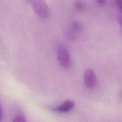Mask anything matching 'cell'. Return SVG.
Instances as JSON below:
<instances>
[{
  "label": "cell",
  "mask_w": 122,
  "mask_h": 122,
  "mask_svg": "<svg viewBox=\"0 0 122 122\" xmlns=\"http://www.w3.org/2000/svg\"><path fill=\"white\" fill-rule=\"evenodd\" d=\"M35 13L43 19H47L50 15V11L45 0H30Z\"/></svg>",
  "instance_id": "6da1fadb"
},
{
  "label": "cell",
  "mask_w": 122,
  "mask_h": 122,
  "mask_svg": "<svg viewBox=\"0 0 122 122\" xmlns=\"http://www.w3.org/2000/svg\"><path fill=\"white\" fill-rule=\"evenodd\" d=\"M57 58L60 64L63 67L67 69L70 67V54L67 49L63 45H60L57 49Z\"/></svg>",
  "instance_id": "7a4b0ae2"
},
{
  "label": "cell",
  "mask_w": 122,
  "mask_h": 122,
  "mask_svg": "<svg viewBox=\"0 0 122 122\" xmlns=\"http://www.w3.org/2000/svg\"><path fill=\"white\" fill-rule=\"evenodd\" d=\"M84 82L86 88L92 89L96 86L97 84L96 75L92 70H87L85 73Z\"/></svg>",
  "instance_id": "3957f363"
},
{
  "label": "cell",
  "mask_w": 122,
  "mask_h": 122,
  "mask_svg": "<svg viewBox=\"0 0 122 122\" xmlns=\"http://www.w3.org/2000/svg\"><path fill=\"white\" fill-rule=\"evenodd\" d=\"M82 29V25L79 22L75 21L70 25L66 31V36L69 40L73 41L76 38L77 33Z\"/></svg>",
  "instance_id": "277c9868"
},
{
  "label": "cell",
  "mask_w": 122,
  "mask_h": 122,
  "mask_svg": "<svg viewBox=\"0 0 122 122\" xmlns=\"http://www.w3.org/2000/svg\"><path fill=\"white\" fill-rule=\"evenodd\" d=\"M75 104L73 101L67 100L63 102L62 104L54 108L53 110L59 113H67L75 107Z\"/></svg>",
  "instance_id": "5b68a950"
},
{
  "label": "cell",
  "mask_w": 122,
  "mask_h": 122,
  "mask_svg": "<svg viewBox=\"0 0 122 122\" xmlns=\"http://www.w3.org/2000/svg\"><path fill=\"white\" fill-rule=\"evenodd\" d=\"M75 7L79 11H84L86 8V4L82 1H77L75 2Z\"/></svg>",
  "instance_id": "8992f818"
},
{
  "label": "cell",
  "mask_w": 122,
  "mask_h": 122,
  "mask_svg": "<svg viewBox=\"0 0 122 122\" xmlns=\"http://www.w3.org/2000/svg\"><path fill=\"white\" fill-rule=\"evenodd\" d=\"M13 122H26V120L23 116L17 115L14 117Z\"/></svg>",
  "instance_id": "52a82bcc"
},
{
  "label": "cell",
  "mask_w": 122,
  "mask_h": 122,
  "mask_svg": "<svg viewBox=\"0 0 122 122\" xmlns=\"http://www.w3.org/2000/svg\"><path fill=\"white\" fill-rule=\"evenodd\" d=\"M116 2L117 5L120 9V13L122 14V0H116Z\"/></svg>",
  "instance_id": "ba28073f"
},
{
  "label": "cell",
  "mask_w": 122,
  "mask_h": 122,
  "mask_svg": "<svg viewBox=\"0 0 122 122\" xmlns=\"http://www.w3.org/2000/svg\"><path fill=\"white\" fill-rule=\"evenodd\" d=\"M117 19H118V21H119V23L120 24V25L121 26L122 28V13H120V14L118 15Z\"/></svg>",
  "instance_id": "9c48e42d"
},
{
  "label": "cell",
  "mask_w": 122,
  "mask_h": 122,
  "mask_svg": "<svg viewBox=\"0 0 122 122\" xmlns=\"http://www.w3.org/2000/svg\"><path fill=\"white\" fill-rule=\"evenodd\" d=\"M97 2L98 4H104L106 2V0H95Z\"/></svg>",
  "instance_id": "30bf717a"
},
{
  "label": "cell",
  "mask_w": 122,
  "mask_h": 122,
  "mask_svg": "<svg viewBox=\"0 0 122 122\" xmlns=\"http://www.w3.org/2000/svg\"><path fill=\"white\" fill-rule=\"evenodd\" d=\"M1 118H2V111H1V104H0V122H1Z\"/></svg>",
  "instance_id": "8fae6325"
}]
</instances>
